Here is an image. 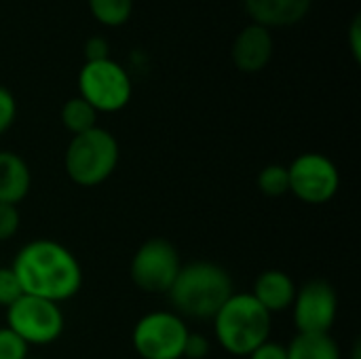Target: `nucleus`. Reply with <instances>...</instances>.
Returning <instances> with one entry per match:
<instances>
[{
    "mask_svg": "<svg viewBox=\"0 0 361 359\" xmlns=\"http://www.w3.org/2000/svg\"><path fill=\"white\" fill-rule=\"evenodd\" d=\"M23 294L51 300L55 305L74 298L82 286L78 258L55 239H32L11 264Z\"/></svg>",
    "mask_w": 361,
    "mask_h": 359,
    "instance_id": "obj_1",
    "label": "nucleus"
},
{
    "mask_svg": "<svg viewBox=\"0 0 361 359\" xmlns=\"http://www.w3.org/2000/svg\"><path fill=\"white\" fill-rule=\"evenodd\" d=\"M235 294L228 271L209 260L182 264L167 296L173 313L190 320H214L220 307Z\"/></svg>",
    "mask_w": 361,
    "mask_h": 359,
    "instance_id": "obj_2",
    "label": "nucleus"
},
{
    "mask_svg": "<svg viewBox=\"0 0 361 359\" xmlns=\"http://www.w3.org/2000/svg\"><path fill=\"white\" fill-rule=\"evenodd\" d=\"M212 322L218 345L235 358H247L269 341L273 328V315L250 292H235Z\"/></svg>",
    "mask_w": 361,
    "mask_h": 359,
    "instance_id": "obj_3",
    "label": "nucleus"
},
{
    "mask_svg": "<svg viewBox=\"0 0 361 359\" xmlns=\"http://www.w3.org/2000/svg\"><path fill=\"white\" fill-rule=\"evenodd\" d=\"M118 154L116 138L108 129L95 125L85 133L72 135L63 154V169L76 186L93 188L114 174Z\"/></svg>",
    "mask_w": 361,
    "mask_h": 359,
    "instance_id": "obj_4",
    "label": "nucleus"
},
{
    "mask_svg": "<svg viewBox=\"0 0 361 359\" xmlns=\"http://www.w3.org/2000/svg\"><path fill=\"white\" fill-rule=\"evenodd\" d=\"M190 330L173 311H150L142 315L131 332V345L142 359H184Z\"/></svg>",
    "mask_w": 361,
    "mask_h": 359,
    "instance_id": "obj_5",
    "label": "nucleus"
},
{
    "mask_svg": "<svg viewBox=\"0 0 361 359\" xmlns=\"http://www.w3.org/2000/svg\"><path fill=\"white\" fill-rule=\"evenodd\" d=\"M78 91L95 112H118L129 104L133 85L129 72L108 57L85 61L78 72Z\"/></svg>",
    "mask_w": 361,
    "mask_h": 359,
    "instance_id": "obj_6",
    "label": "nucleus"
},
{
    "mask_svg": "<svg viewBox=\"0 0 361 359\" xmlns=\"http://www.w3.org/2000/svg\"><path fill=\"white\" fill-rule=\"evenodd\" d=\"M6 326L25 341L27 347H47L59 341L66 320L59 305L21 294L6 307Z\"/></svg>",
    "mask_w": 361,
    "mask_h": 359,
    "instance_id": "obj_7",
    "label": "nucleus"
},
{
    "mask_svg": "<svg viewBox=\"0 0 361 359\" xmlns=\"http://www.w3.org/2000/svg\"><path fill=\"white\" fill-rule=\"evenodd\" d=\"M182 269L180 254L176 245L163 237H152L144 241L129 267L131 281L146 294H167Z\"/></svg>",
    "mask_w": 361,
    "mask_h": 359,
    "instance_id": "obj_8",
    "label": "nucleus"
},
{
    "mask_svg": "<svg viewBox=\"0 0 361 359\" xmlns=\"http://www.w3.org/2000/svg\"><path fill=\"white\" fill-rule=\"evenodd\" d=\"M290 193L309 205H324L334 199L341 174L332 159L322 152H302L288 165Z\"/></svg>",
    "mask_w": 361,
    "mask_h": 359,
    "instance_id": "obj_9",
    "label": "nucleus"
},
{
    "mask_svg": "<svg viewBox=\"0 0 361 359\" xmlns=\"http://www.w3.org/2000/svg\"><path fill=\"white\" fill-rule=\"evenodd\" d=\"M338 313L336 290L324 279H311L296 290L292 317L298 334H330Z\"/></svg>",
    "mask_w": 361,
    "mask_h": 359,
    "instance_id": "obj_10",
    "label": "nucleus"
},
{
    "mask_svg": "<svg viewBox=\"0 0 361 359\" xmlns=\"http://www.w3.org/2000/svg\"><path fill=\"white\" fill-rule=\"evenodd\" d=\"M273 57V34L269 28L250 23L233 42V61L241 72H260Z\"/></svg>",
    "mask_w": 361,
    "mask_h": 359,
    "instance_id": "obj_11",
    "label": "nucleus"
},
{
    "mask_svg": "<svg viewBox=\"0 0 361 359\" xmlns=\"http://www.w3.org/2000/svg\"><path fill=\"white\" fill-rule=\"evenodd\" d=\"M313 0H243L252 23L264 28H290L302 21L311 11Z\"/></svg>",
    "mask_w": 361,
    "mask_h": 359,
    "instance_id": "obj_12",
    "label": "nucleus"
},
{
    "mask_svg": "<svg viewBox=\"0 0 361 359\" xmlns=\"http://www.w3.org/2000/svg\"><path fill=\"white\" fill-rule=\"evenodd\" d=\"M296 290H298V286L294 284V279L286 271L269 269L256 277L250 294L271 315H275V313H283V311L292 309V303L296 298Z\"/></svg>",
    "mask_w": 361,
    "mask_h": 359,
    "instance_id": "obj_13",
    "label": "nucleus"
},
{
    "mask_svg": "<svg viewBox=\"0 0 361 359\" xmlns=\"http://www.w3.org/2000/svg\"><path fill=\"white\" fill-rule=\"evenodd\" d=\"M32 188V174L23 157L13 150H0V203L17 205Z\"/></svg>",
    "mask_w": 361,
    "mask_h": 359,
    "instance_id": "obj_14",
    "label": "nucleus"
},
{
    "mask_svg": "<svg viewBox=\"0 0 361 359\" xmlns=\"http://www.w3.org/2000/svg\"><path fill=\"white\" fill-rule=\"evenodd\" d=\"M286 349L288 359H341V347L330 334H296Z\"/></svg>",
    "mask_w": 361,
    "mask_h": 359,
    "instance_id": "obj_15",
    "label": "nucleus"
},
{
    "mask_svg": "<svg viewBox=\"0 0 361 359\" xmlns=\"http://www.w3.org/2000/svg\"><path fill=\"white\" fill-rule=\"evenodd\" d=\"M61 123H63V127L72 135H78V133H85V131L95 127L97 112L80 95H76V97H70L63 104V108H61Z\"/></svg>",
    "mask_w": 361,
    "mask_h": 359,
    "instance_id": "obj_16",
    "label": "nucleus"
},
{
    "mask_svg": "<svg viewBox=\"0 0 361 359\" xmlns=\"http://www.w3.org/2000/svg\"><path fill=\"white\" fill-rule=\"evenodd\" d=\"M89 11L102 25L118 28L129 21L133 13V0H87Z\"/></svg>",
    "mask_w": 361,
    "mask_h": 359,
    "instance_id": "obj_17",
    "label": "nucleus"
},
{
    "mask_svg": "<svg viewBox=\"0 0 361 359\" xmlns=\"http://www.w3.org/2000/svg\"><path fill=\"white\" fill-rule=\"evenodd\" d=\"M258 188L262 195L267 197H283L286 193H290V178H288V167L283 165H267L256 180Z\"/></svg>",
    "mask_w": 361,
    "mask_h": 359,
    "instance_id": "obj_18",
    "label": "nucleus"
},
{
    "mask_svg": "<svg viewBox=\"0 0 361 359\" xmlns=\"http://www.w3.org/2000/svg\"><path fill=\"white\" fill-rule=\"evenodd\" d=\"M30 347L8 326L0 328V359H27Z\"/></svg>",
    "mask_w": 361,
    "mask_h": 359,
    "instance_id": "obj_19",
    "label": "nucleus"
},
{
    "mask_svg": "<svg viewBox=\"0 0 361 359\" xmlns=\"http://www.w3.org/2000/svg\"><path fill=\"white\" fill-rule=\"evenodd\" d=\"M23 294L11 267H0V307H11Z\"/></svg>",
    "mask_w": 361,
    "mask_h": 359,
    "instance_id": "obj_20",
    "label": "nucleus"
},
{
    "mask_svg": "<svg viewBox=\"0 0 361 359\" xmlns=\"http://www.w3.org/2000/svg\"><path fill=\"white\" fill-rule=\"evenodd\" d=\"M19 222H21V216H19L17 205L0 203V241L13 239L19 231Z\"/></svg>",
    "mask_w": 361,
    "mask_h": 359,
    "instance_id": "obj_21",
    "label": "nucleus"
},
{
    "mask_svg": "<svg viewBox=\"0 0 361 359\" xmlns=\"http://www.w3.org/2000/svg\"><path fill=\"white\" fill-rule=\"evenodd\" d=\"M17 116V102L6 87H0V135L6 133Z\"/></svg>",
    "mask_w": 361,
    "mask_h": 359,
    "instance_id": "obj_22",
    "label": "nucleus"
},
{
    "mask_svg": "<svg viewBox=\"0 0 361 359\" xmlns=\"http://www.w3.org/2000/svg\"><path fill=\"white\" fill-rule=\"evenodd\" d=\"M209 339L199 334V332H190L184 345V358L186 359H205L209 355Z\"/></svg>",
    "mask_w": 361,
    "mask_h": 359,
    "instance_id": "obj_23",
    "label": "nucleus"
},
{
    "mask_svg": "<svg viewBox=\"0 0 361 359\" xmlns=\"http://www.w3.org/2000/svg\"><path fill=\"white\" fill-rule=\"evenodd\" d=\"M110 57V47L104 36H91L85 42V61H99Z\"/></svg>",
    "mask_w": 361,
    "mask_h": 359,
    "instance_id": "obj_24",
    "label": "nucleus"
},
{
    "mask_svg": "<svg viewBox=\"0 0 361 359\" xmlns=\"http://www.w3.org/2000/svg\"><path fill=\"white\" fill-rule=\"evenodd\" d=\"M247 359H288V349H286V345H281V343H275V341H267V343H262L258 349H254Z\"/></svg>",
    "mask_w": 361,
    "mask_h": 359,
    "instance_id": "obj_25",
    "label": "nucleus"
},
{
    "mask_svg": "<svg viewBox=\"0 0 361 359\" xmlns=\"http://www.w3.org/2000/svg\"><path fill=\"white\" fill-rule=\"evenodd\" d=\"M349 47L353 53V59L360 61L361 59V17L355 15L351 25H349Z\"/></svg>",
    "mask_w": 361,
    "mask_h": 359,
    "instance_id": "obj_26",
    "label": "nucleus"
},
{
    "mask_svg": "<svg viewBox=\"0 0 361 359\" xmlns=\"http://www.w3.org/2000/svg\"><path fill=\"white\" fill-rule=\"evenodd\" d=\"M351 359H360V347H355V349H353V355H351Z\"/></svg>",
    "mask_w": 361,
    "mask_h": 359,
    "instance_id": "obj_27",
    "label": "nucleus"
},
{
    "mask_svg": "<svg viewBox=\"0 0 361 359\" xmlns=\"http://www.w3.org/2000/svg\"><path fill=\"white\" fill-rule=\"evenodd\" d=\"M27 359H40V358H27Z\"/></svg>",
    "mask_w": 361,
    "mask_h": 359,
    "instance_id": "obj_28",
    "label": "nucleus"
}]
</instances>
